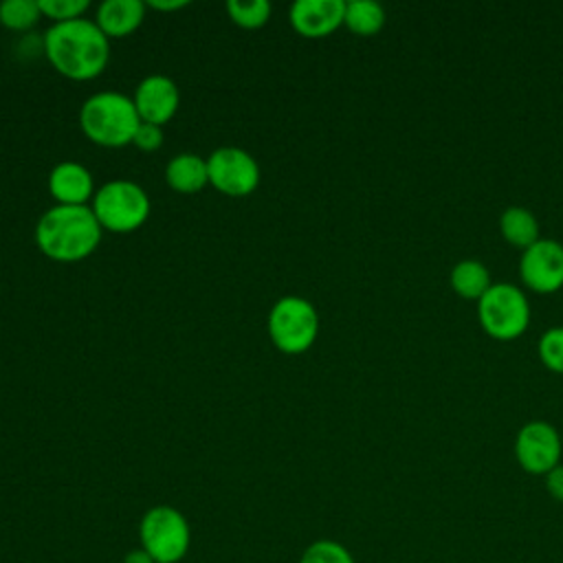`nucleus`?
<instances>
[{"mask_svg":"<svg viewBox=\"0 0 563 563\" xmlns=\"http://www.w3.org/2000/svg\"><path fill=\"white\" fill-rule=\"evenodd\" d=\"M44 53L48 62L70 79H92L108 64V37L97 22L77 18L55 22L44 35Z\"/></svg>","mask_w":563,"mask_h":563,"instance_id":"1","label":"nucleus"},{"mask_svg":"<svg viewBox=\"0 0 563 563\" xmlns=\"http://www.w3.org/2000/svg\"><path fill=\"white\" fill-rule=\"evenodd\" d=\"M35 240L44 255L59 262H75L97 249L101 224L86 205H57L40 218Z\"/></svg>","mask_w":563,"mask_h":563,"instance_id":"2","label":"nucleus"},{"mask_svg":"<svg viewBox=\"0 0 563 563\" xmlns=\"http://www.w3.org/2000/svg\"><path fill=\"white\" fill-rule=\"evenodd\" d=\"M79 123L90 141L106 147H123L134 141L143 121L130 97L121 92H97L81 106Z\"/></svg>","mask_w":563,"mask_h":563,"instance_id":"3","label":"nucleus"},{"mask_svg":"<svg viewBox=\"0 0 563 563\" xmlns=\"http://www.w3.org/2000/svg\"><path fill=\"white\" fill-rule=\"evenodd\" d=\"M139 541L154 563H180L191 545V528L174 506H152L139 523Z\"/></svg>","mask_w":563,"mask_h":563,"instance_id":"4","label":"nucleus"},{"mask_svg":"<svg viewBox=\"0 0 563 563\" xmlns=\"http://www.w3.org/2000/svg\"><path fill=\"white\" fill-rule=\"evenodd\" d=\"M477 317L488 336L512 341L521 336L530 323V303L521 288L508 282H493L477 301Z\"/></svg>","mask_w":563,"mask_h":563,"instance_id":"5","label":"nucleus"},{"mask_svg":"<svg viewBox=\"0 0 563 563\" xmlns=\"http://www.w3.org/2000/svg\"><path fill=\"white\" fill-rule=\"evenodd\" d=\"M92 213L101 229L114 233H130L139 229L150 216L147 194L130 180L106 183L92 202Z\"/></svg>","mask_w":563,"mask_h":563,"instance_id":"6","label":"nucleus"},{"mask_svg":"<svg viewBox=\"0 0 563 563\" xmlns=\"http://www.w3.org/2000/svg\"><path fill=\"white\" fill-rule=\"evenodd\" d=\"M317 330V310L303 297H282L268 314V334L286 354L306 352L314 343Z\"/></svg>","mask_w":563,"mask_h":563,"instance_id":"7","label":"nucleus"},{"mask_svg":"<svg viewBox=\"0 0 563 563\" xmlns=\"http://www.w3.org/2000/svg\"><path fill=\"white\" fill-rule=\"evenodd\" d=\"M561 435L545 420L526 422L515 438V457L530 475H545L561 464Z\"/></svg>","mask_w":563,"mask_h":563,"instance_id":"8","label":"nucleus"},{"mask_svg":"<svg viewBox=\"0 0 563 563\" xmlns=\"http://www.w3.org/2000/svg\"><path fill=\"white\" fill-rule=\"evenodd\" d=\"M209 183L227 196H246L260 183L255 158L240 147H220L207 158Z\"/></svg>","mask_w":563,"mask_h":563,"instance_id":"9","label":"nucleus"},{"mask_svg":"<svg viewBox=\"0 0 563 563\" xmlns=\"http://www.w3.org/2000/svg\"><path fill=\"white\" fill-rule=\"evenodd\" d=\"M519 275L530 290L541 295L563 288V244L550 238H539L521 253Z\"/></svg>","mask_w":563,"mask_h":563,"instance_id":"10","label":"nucleus"},{"mask_svg":"<svg viewBox=\"0 0 563 563\" xmlns=\"http://www.w3.org/2000/svg\"><path fill=\"white\" fill-rule=\"evenodd\" d=\"M290 24L303 37H325L343 24V0H297L290 7Z\"/></svg>","mask_w":563,"mask_h":563,"instance_id":"11","label":"nucleus"},{"mask_svg":"<svg viewBox=\"0 0 563 563\" xmlns=\"http://www.w3.org/2000/svg\"><path fill=\"white\" fill-rule=\"evenodd\" d=\"M134 106L143 123H167L178 108V88L165 75H150L139 84Z\"/></svg>","mask_w":563,"mask_h":563,"instance_id":"12","label":"nucleus"},{"mask_svg":"<svg viewBox=\"0 0 563 563\" xmlns=\"http://www.w3.org/2000/svg\"><path fill=\"white\" fill-rule=\"evenodd\" d=\"M48 189L59 205H84L92 194V176L79 163H59L48 176Z\"/></svg>","mask_w":563,"mask_h":563,"instance_id":"13","label":"nucleus"},{"mask_svg":"<svg viewBox=\"0 0 563 563\" xmlns=\"http://www.w3.org/2000/svg\"><path fill=\"white\" fill-rule=\"evenodd\" d=\"M145 15L141 0H106L97 9V26L106 37H123L132 33Z\"/></svg>","mask_w":563,"mask_h":563,"instance_id":"14","label":"nucleus"},{"mask_svg":"<svg viewBox=\"0 0 563 563\" xmlns=\"http://www.w3.org/2000/svg\"><path fill=\"white\" fill-rule=\"evenodd\" d=\"M165 180L180 194H194L209 183L207 161H202L198 154H178L167 163Z\"/></svg>","mask_w":563,"mask_h":563,"instance_id":"15","label":"nucleus"},{"mask_svg":"<svg viewBox=\"0 0 563 563\" xmlns=\"http://www.w3.org/2000/svg\"><path fill=\"white\" fill-rule=\"evenodd\" d=\"M499 231L504 240L521 251L532 246L539 240V222L528 207H506L499 216Z\"/></svg>","mask_w":563,"mask_h":563,"instance_id":"16","label":"nucleus"},{"mask_svg":"<svg viewBox=\"0 0 563 563\" xmlns=\"http://www.w3.org/2000/svg\"><path fill=\"white\" fill-rule=\"evenodd\" d=\"M451 288L464 297V299H473L479 301L484 297V292L493 286L490 282V273L488 268L479 262V260H462L451 268Z\"/></svg>","mask_w":563,"mask_h":563,"instance_id":"17","label":"nucleus"},{"mask_svg":"<svg viewBox=\"0 0 563 563\" xmlns=\"http://www.w3.org/2000/svg\"><path fill=\"white\" fill-rule=\"evenodd\" d=\"M343 24L356 35H376L385 24V9L374 0L345 2Z\"/></svg>","mask_w":563,"mask_h":563,"instance_id":"18","label":"nucleus"},{"mask_svg":"<svg viewBox=\"0 0 563 563\" xmlns=\"http://www.w3.org/2000/svg\"><path fill=\"white\" fill-rule=\"evenodd\" d=\"M40 15V0H4L0 4V22L13 31H24L33 26Z\"/></svg>","mask_w":563,"mask_h":563,"instance_id":"19","label":"nucleus"},{"mask_svg":"<svg viewBox=\"0 0 563 563\" xmlns=\"http://www.w3.org/2000/svg\"><path fill=\"white\" fill-rule=\"evenodd\" d=\"M297 563H356L354 554L334 539H317L301 552Z\"/></svg>","mask_w":563,"mask_h":563,"instance_id":"20","label":"nucleus"},{"mask_svg":"<svg viewBox=\"0 0 563 563\" xmlns=\"http://www.w3.org/2000/svg\"><path fill=\"white\" fill-rule=\"evenodd\" d=\"M227 11L235 24H240L244 29H257V26L266 24V20L271 15V4L266 0H251V2L229 0Z\"/></svg>","mask_w":563,"mask_h":563,"instance_id":"21","label":"nucleus"},{"mask_svg":"<svg viewBox=\"0 0 563 563\" xmlns=\"http://www.w3.org/2000/svg\"><path fill=\"white\" fill-rule=\"evenodd\" d=\"M537 352L548 369L563 374V325L545 330L537 343Z\"/></svg>","mask_w":563,"mask_h":563,"instance_id":"22","label":"nucleus"},{"mask_svg":"<svg viewBox=\"0 0 563 563\" xmlns=\"http://www.w3.org/2000/svg\"><path fill=\"white\" fill-rule=\"evenodd\" d=\"M88 7H90L88 0H40L42 13L53 18L55 22L77 20Z\"/></svg>","mask_w":563,"mask_h":563,"instance_id":"23","label":"nucleus"},{"mask_svg":"<svg viewBox=\"0 0 563 563\" xmlns=\"http://www.w3.org/2000/svg\"><path fill=\"white\" fill-rule=\"evenodd\" d=\"M141 150H158L161 143H163V132H161V125H154V123H141L136 134H134V141Z\"/></svg>","mask_w":563,"mask_h":563,"instance_id":"24","label":"nucleus"},{"mask_svg":"<svg viewBox=\"0 0 563 563\" xmlns=\"http://www.w3.org/2000/svg\"><path fill=\"white\" fill-rule=\"evenodd\" d=\"M545 490L554 501L563 504V464H556L552 471H548L545 475Z\"/></svg>","mask_w":563,"mask_h":563,"instance_id":"25","label":"nucleus"},{"mask_svg":"<svg viewBox=\"0 0 563 563\" xmlns=\"http://www.w3.org/2000/svg\"><path fill=\"white\" fill-rule=\"evenodd\" d=\"M121 563H154V559L143 548H134V550L125 552Z\"/></svg>","mask_w":563,"mask_h":563,"instance_id":"26","label":"nucleus"},{"mask_svg":"<svg viewBox=\"0 0 563 563\" xmlns=\"http://www.w3.org/2000/svg\"><path fill=\"white\" fill-rule=\"evenodd\" d=\"M187 4V0H167V2H163V0H150V7L152 9H158V11H174V9H183Z\"/></svg>","mask_w":563,"mask_h":563,"instance_id":"27","label":"nucleus"}]
</instances>
